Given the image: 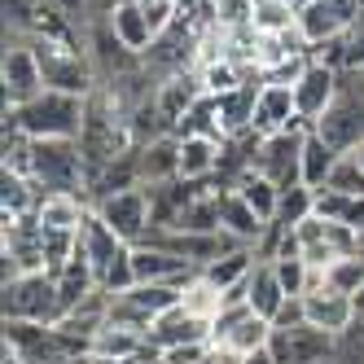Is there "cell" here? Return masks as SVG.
<instances>
[{"mask_svg":"<svg viewBox=\"0 0 364 364\" xmlns=\"http://www.w3.org/2000/svg\"><path fill=\"white\" fill-rule=\"evenodd\" d=\"M88 119V97L44 88L27 106H5V132H22L31 141H80Z\"/></svg>","mask_w":364,"mask_h":364,"instance_id":"6da1fadb","label":"cell"},{"mask_svg":"<svg viewBox=\"0 0 364 364\" xmlns=\"http://www.w3.org/2000/svg\"><path fill=\"white\" fill-rule=\"evenodd\" d=\"M311 132L338 154H351L364 141V70H343L338 97L329 101V110L321 114V123Z\"/></svg>","mask_w":364,"mask_h":364,"instance_id":"7a4b0ae2","label":"cell"},{"mask_svg":"<svg viewBox=\"0 0 364 364\" xmlns=\"http://www.w3.org/2000/svg\"><path fill=\"white\" fill-rule=\"evenodd\" d=\"M5 321L58 325L62 321V303H58L53 272H27V277L5 281Z\"/></svg>","mask_w":364,"mask_h":364,"instance_id":"3957f363","label":"cell"},{"mask_svg":"<svg viewBox=\"0 0 364 364\" xmlns=\"http://www.w3.org/2000/svg\"><path fill=\"white\" fill-rule=\"evenodd\" d=\"M268 343H272V321L255 316L246 303H228L220 311L215 329H211V347H220L232 360H246L255 351H268Z\"/></svg>","mask_w":364,"mask_h":364,"instance_id":"277c9868","label":"cell"},{"mask_svg":"<svg viewBox=\"0 0 364 364\" xmlns=\"http://www.w3.org/2000/svg\"><path fill=\"white\" fill-rule=\"evenodd\" d=\"M311 127H290V132H277L259 141L255 154V171L268 176L277 189H294L303 185V141H307Z\"/></svg>","mask_w":364,"mask_h":364,"instance_id":"5b68a950","label":"cell"},{"mask_svg":"<svg viewBox=\"0 0 364 364\" xmlns=\"http://www.w3.org/2000/svg\"><path fill=\"white\" fill-rule=\"evenodd\" d=\"M92 211L106 220L127 246H141V242H145V232L154 228V202H149V189H145V185L101 198V202H92Z\"/></svg>","mask_w":364,"mask_h":364,"instance_id":"8992f818","label":"cell"},{"mask_svg":"<svg viewBox=\"0 0 364 364\" xmlns=\"http://www.w3.org/2000/svg\"><path fill=\"white\" fill-rule=\"evenodd\" d=\"M355 22H360V0H307V5H299V36L307 48L351 36Z\"/></svg>","mask_w":364,"mask_h":364,"instance_id":"52a82bcc","label":"cell"},{"mask_svg":"<svg viewBox=\"0 0 364 364\" xmlns=\"http://www.w3.org/2000/svg\"><path fill=\"white\" fill-rule=\"evenodd\" d=\"M268 355L277 364H325V360H338V338L311 325H290V329L272 325Z\"/></svg>","mask_w":364,"mask_h":364,"instance_id":"ba28073f","label":"cell"},{"mask_svg":"<svg viewBox=\"0 0 364 364\" xmlns=\"http://www.w3.org/2000/svg\"><path fill=\"white\" fill-rule=\"evenodd\" d=\"M303 311L311 329H325L333 338H347L360 325V303L343 290H333V285H316L311 294H303Z\"/></svg>","mask_w":364,"mask_h":364,"instance_id":"9c48e42d","label":"cell"},{"mask_svg":"<svg viewBox=\"0 0 364 364\" xmlns=\"http://www.w3.org/2000/svg\"><path fill=\"white\" fill-rule=\"evenodd\" d=\"M0 84H5V106H27L44 92V70L31 44H5L0 62Z\"/></svg>","mask_w":364,"mask_h":364,"instance_id":"30bf717a","label":"cell"},{"mask_svg":"<svg viewBox=\"0 0 364 364\" xmlns=\"http://www.w3.org/2000/svg\"><path fill=\"white\" fill-rule=\"evenodd\" d=\"M338 80H343V70L321 66V62L307 58L303 75L294 80V110H299V123L303 127H316L321 123V114L329 110V101L338 97Z\"/></svg>","mask_w":364,"mask_h":364,"instance_id":"8fae6325","label":"cell"},{"mask_svg":"<svg viewBox=\"0 0 364 364\" xmlns=\"http://www.w3.org/2000/svg\"><path fill=\"white\" fill-rule=\"evenodd\" d=\"M290 127H303L299 110H294V84H268L264 80V88L255 97L250 132L255 136H277V132H290Z\"/></svg>","mask_w":364,"mask_h":364,"instance_id":"7c38bea8","label":"cell"},{"mask_svg":"<svg viewBox=\"0 0 364 364\" xmlns=\"http://www.w3.org/2000/svg\"><path fill=\"white\" fill-rule=\"evenodd\" d=\"M211 321H198V316H189L185 307H171V311H163L159 321L149 325V351H159V360H163V351H171V347H189V343H211Z\"/></svg>","mask_w":364,"mask_h":364,"instance_id":"4fadbf2b","label":"cell"},{"mask_svg":"<svg viewBox=\"0 0 364 364\" xmlns=\"http://www.w3.org/2000/svg\"><path fill=\"white\" fill-rule=\"evenodd\" d=\"M132 272L136 285H185L198 268L163 246H132Z\"/></svg>","mask_w":364,"mask_h":364,"instance_id":"5bb4252c","label":"cell"},{"mask_svg":"<svg viewBox=\"0 0 364 364\" xmlns=\"http://www.w3.org/2000/svg\"><path fill=\"white\" fill-rule=\"evenodd\" d=\"M220 154H224L220 136H202V132L180 136V180L185 185H215Z\"/></svg>","mask_w":364,"mask_h":364,"instance_id":"9a60e30c","label":"cell"},{"mask_svg":"<svg viewBox=\"0 0 364 364\" xmlns=\"http://www.w3.org/2000/svg\"><path fill=\"white\" fill-rule=\"evenodd\" d=\"M136 163H141V185L145 189H159V185H171L180 180V136L176 132H163L136 149Z\"/></svg>","mask_w":364,"mask_h":364,"instance_id":"2e32d148","label":"cell"},{"mask_svg":"<svg viewBox=\"0 0 364 364\" xmlns=\"http://www.w3.org/2000/svg\"><path fill=\"white\" fill-rule=\"evenodd\" d=\"M127 250H132V246H127V242H123L119 232H114L106 220H101L97 211L84 220V228H80V255H84L88 264H92V272H97V285H101V277L110 272V264H114V259H119V255H127Z\"/></svg>","mask_w":364,"mask_h":364,"instance_id":"e0dca14e","label":"cell"},{"mask_svg":"<svg viewBox=\"0 0 364 364\" xmlns=\"http://www.w3.org/2000/svg\"><path fill=\"white\" fill-rule=\"evenodd\" d=\"M92 215V202L84 193H44L36 206V220L44 232H80Z\"/></svg>","mask_w":364,"mask_h":364,"instance_id":"ac0fdd59","label":"cell"},{"mask_svg":"<svg viewBox=\"0 0 364 364\" xmlns=\"http://www.w3.org/2000/svg\"><path fill=\"white\" fill-rule=\"evenodd\" d=\"M220 232H228V237L242 242V246H259L264 232H268V224L250 211V202L237 189H224L220 193Z\"/></svg>","mask_w":364,"mask_h":364,"instance_id":"d6986e66","label":"cell"},{"mask_svg":"<svg viewBox=\"0 0 364 364\" xmlns=\"http://www.w3.org/2000/svg\"><path fill=\"white\" fill-rule=\"evenodd\" d=\"M285 299H290V294H285L277 268L268 264V259H259L250 281H246V307L255 311V316H264V321H277V311L285 307Z\"/></svg>","mask_w":364,"mask_h":364,"instance_id":"ffe728a7","label":"cell"},{"mask_svg":"<svg viewBox=\"0 0 364 364\" xmlns=\"http://www.w3.org/2000/svg\"><path fill=\"white\" fill-rule=\"evenodd\" d=\"M106 22H110V31L119 36V44H123V48H132V53H141V58L149 53V44L159 40V31H154L149 14L136 5V0H127V5H119V9H114Z\"/></svg>","mask_w":364,"mask_h":364,"instance_id":"44dd1931","label":"cell"},{"mask_svg":"<svg viewBox=\"0 0 364 364\" xmlns=\"http://www.w3.org/2000/svg\"><path fill=\"white\" fill-rule=\"evenodd\" d=\"M224 303H228V294L220 290L215 281H206L202 272H193L185 285H180V307L189 311V316H198V321H220V311H224Z\"/></svg>","mask_w":364,"mask_h":364,"instance_id":"7402d4cb","label":"cell"},{"mask_svg":"<svg viewBox=\"0 0 364 364\" xmlns=\"http://www.w3.org/2000/svg\"><path fill=\"white\" fill-rule=\"evenodd\" d=\"M255 264H259V250H255V246H242V250L220 255L215 264H206V268H202V277H206V281H215L220 290L228 294V290H242V285L250 281Z\"/></svg>","mask_w":364,"mask_h":364,"instance_id":"603a6c76","label":"cell"},{"mask_svg":"<svg viewBox=\"0 0 364 364\" xmlns=\"http://www.w3.org/2000/svg\"><path fill=\"white\" fill-rule=\"evenodd\" d=\"M255 36H299V5L294 0H255Z\"/></svg>","mask_w":364,"mask_h":364,"instance_id":"cb8c5ba5","label":"cell"},{"mask_svg":"<svg viewBox=\"0 0 364 364\" xmlns=\"http://www.w3.org/2000/svg\"><path fill=\"white\" fill-rule=\"evenodd\" d=\"M237 193L250 202V211L264 220V224H272L277 220V206H281V189L272 185L268 176H259V171H246L242 176V185H237Z\"/></svg>","mask_w":364,"mask_h":364,"instance_id":"d4e9b609","label":"cell"},{"mask_svg":"<svg viewBox=\"0 0 364 364\" xmlns=\"http://www.w3.org/2000/svg\"><path fill=\"white\" fill-rule=\"evenodd\" d=\"M333 163H338V149H329L316 132H307V141H303V185L307 189H325Z\"/></svg>","mask_w":364,"mask_h":364,"instance_id":"484cf974","label":"cell"},{"mask_svg":"<svg viewBox=\"0 0 364 364\" xmlns=\"http://www.w3.org/2000/svg\"><path fill=\"white\" fill-rule=\"evenodd\" d=\"M311 215H316V189H307V185H294V189H281V206H277V228H299L307 224Z\"/></svg>","mask_w":364,"mask_h":364,"instance_id":"4316f807","label":"cell"},{"mask_svg":"<svg viewBox=\"0 0 364 364\" xmlns=\"http://www.w3.org/2000/svg\"><path fill=\"white\" fill-rule=\"evenodd\" d=\"M325 285H333V290H343L351 299L364 294V246L343 255V259H333V264L325 268Z\"/></svg>","mask_w":364,"mask_h":364,"instance_id":"83f0119b","label":"cell"},{"mask_svg":"<svg viewBox=\"0 0 364 364\" xmlns=\"http://www.w3.org/2000/svg\"><path fill=\"white\" fill-rule=\"evenodd\" d=\"M325 189L364 198V167L355 163V154H338V163H333V171H329V180H325Z\"/></svg>","mask_w":364,"mask_h":364,"instance_id":"f1b7e54d","label":"cell"},{"mask_svg":"<svg viewBox=\"0 0 364 364\" xmlns=\"http://www.w3.org/2000/svg\"><path fill=\"white\" fill-rule=\"evenodd\" d=\"M48 9H53L66 27L80 36V40H88V31H92V22H97V14H92V0H44Z\"/></svg>","mask_w":364,"mask_h":364,"instance_id":"f546056e","label":"cell"},{"mask_svg":"<svg viewBox=\"0 0 364 364\" xmlns=\"http://www.w3.org/2000/svg\"><path fill=\"white\" fill-rule=\"evenodd\" d=\"M347 70H364V27H355L347 40Z\"/></svg>","mask_w":364,"mask_h":364,"instance_id":"4dcf8cb0","label":"cell"},{"mask_svg":"<svg viewBox=\"0 0 364 364\" xmlns=\"http://www.w3.org/2000/svg\"><path fill=\"white\" fill-rule=\"evenodd\" d=\"M242 364H277V360H272V355H268V351H255V355H246V360H242Z\"/></svg>","mask_w":364,"mask_h":364,"instance_id":"1f68e13d","label":"cell"},{"mask_svg":"<svg viewBox=\"0 0 364 364\" xmlns=\"http://www.w3.org/2000/svg\"><path fill=\"white\" fill-rule=\"evenodd\" d=\"M351 154H355V163H360V167H364V141H360V145H355V149H351Z\"/></svg>","mask_w":364,"mask_h":364,"instance_id":"d6a6232c","label":"cell"},{"mask_svg":"<svg viewBox=\"0 0 364 364\" xmlns=\"http://www.w3.org/2000/svg\"><path fill=\"white\" fill-rule=\"evenodd\" d=\"M355 303H360V316H364V294H360V299H355Z\"/></svg>","mask_w":364,"mask_h":364,"instance_id":"836d02e7","label":"cell"},{"mask_svg":"<svg viewBox=\"0 0 364 364\" xmlns=\"http://www.w3.org/2000/svg\"><path fill=\"white\" fill-rule=\"evenodd\" d=\"M325 364H338V360H325Z\"/></svg>","mask_w":364,"mask_h":364,"instance_id":"e575fe53","label":"cell"},{"mask_svg":"<svg viewBox=\"0 0 364 364\" xmlns=\"http://www.w3.org/2000/svg\"><path fill=\"white\" fill-rule=\"evenodd\" d=\"M360 329H364V316H360Z\"/></svg>","mask_w":364,"mask_h":364,"instance_id":"d590c367","label":"cell"}]
</instances>
